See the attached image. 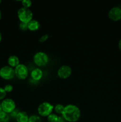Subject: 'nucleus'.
Segmentation results:
<instances>
[{
  "label": "nucleus",
  "mask_w": 121,
  "mask_h": 122,
  "mask_svg": "<svg viewBox=\"0 0 121 122\" xmlns=\"http://www.w3.org/2000/svg\"><path fill=\"white\" fill-rule=\"evenodd\" d=\"M1 0H0V4H1Z\"/></svg>",
  "instance_id": "cd10ccee"
},
{
  "label": "nucleus",
  "mask_w": 121,
  "mask_h": 122,
  "mask_svg": "<svg viewBox=\"0 0 121 122\" xmlns=\"http://www.w3.org/2000/svg\"><path fill=\"white\" fill-rule=\"evenodd\" d=\"M62 117L66 121L75 122L78 121L81 116V111L75 105L68 104L65 106L62 114Z\"/></svg>",
  "instance_id": "f257e3e1"
},
{
  "label": "nucleus",
  "mask_w": 121,
  "mask_h": 122,
  "mask_svg": "<svg viewBox=\"0 0 121 122\" xmlns=\"http://www.w3.org/2000/svg\"><path fill=\"white\" fill-rule=\"evenodd\" d=\"M29 116L25 112H20L17 115L15 119L17 122H27Z\"/></svg>",
  "instance_id": "ddd939ff"
},
{
  "label": "nucleus",
  "mask_w": 121,
  "mask_h": 122,
  "mask_svg": "<svg viewBox=\"0 0 121 122\" xmlns=\"http://www.w3.org/2000/svg\"><path fill=\"white\" fill-rule=\"evenodd\" d=\"M1 17H2V13H1V10H0V20L1 19Z\"/></svg>",
  "instance_id": "bb28decb"
},
{
  "label": "nucleus",
  "mask_w": 121,
  "mask_h": 122,
  "mask_svg": "<svg viewBox=\"0 0 121 122\" xmlns=\"http://www.w3.org/2000/svg\"><path fill=\"white\" fill-rule=\"evenodd\" d=\"M27 25H28V30L33 31V32L38 30L40 27V23L37 20H33V19L29 21Z\"/></svg>",
  "instance_id": "f8f14e48"
},
{
  "label": "nucleus",
  "mask_w": 121,
  "mask_h": 122,
  "mask_svg": "<svg viewBox=\"0 0 121 122\" xmlns=\"http://www.w3.org/2000/svg\"><path fill=\"white\" fill-rule=\"evenodd\" d=\"M2 111V107H1V104H0V112H1Z\"/></svg>",
  "instance_id": "a878e982"
},
{
  "label": "nucleus",
  "mask_w": 121,
  "mask_h": 122,
  "mask_svg": "<svg viewBox=\"0 0 121 122\" xmlns=\"http://www.w3.org/2000/svg\"><path fill=\"white\" fill-rule=\"evenodd\" d=\"M64 108H65V106H63L62 104H56L55 106L54 110L57 114H62L63 112H64Z\"/></svg>",
  "instance_id": "2eb2a0df"
},
{
  "label": "nucleus",
  "mask_w": 121,
  "mask_h": 122,
  "mask_svg": "<svg viewBox=\"0 0 121 122\" xmlns=\"http://www.w3.org/2000/svg\"><path fill=\"white\" fill-rule=\"evenodd\" d=\"M19 112H19V111L18 110V109L15 108V109L14 110V111H13V112H12L10 114H9V116H10L12 117L15 118V117H16L18 113H19Z\"/></svg>",
  "instance_id": "5701e85b"
},
{
  "label": "nucleus",
  "mask_w": 121,
  "mask_h": 122,
  "mask_svg": "<svg viewBox=\"0 0 121 122\" xmlns=\"http://www.w3.org/2000/svg\"><path fill=\"white\" fill-rule=\"evenodd\" d=\"M19 28L20 30L23 31H26L28 30V25L26 23L23 22H20V25H19Z\"/></svg>",
  "instance_id": "6ab92c4d"
},
{
  "label": "nucleus",
  "mask_w": 121,
  "mask_h": 122,
  "mask_svg": "<svg viewBox=\"0 0 121 122\" xmlns=\"http://www.w3.org/2000/svg\"><path fill=\"white\" fill-rule=\"evenodd\" d=\"M27 122H42V120L39 116L32 115L29 117Z\"/></svg>",
  "instance_id": "f3484780"
},
{
  "label": "nucleus",
  "mask_w": 121,
  "mask_h": 122,
  "mask_svg": "<svg viewBox=\"0 0 121 122\" xmlns=\"http://www.w3.org/2000/svg\"><path fill=\"white\" fill-rule=\"evenodd\" d=\"M33 62L39 67L46 66L49 62L48 56L44 52H37L33 56Z\"/></svg>",
  "instance_id": "20e7f679"
},
{
  "label": "nucleus",
  "mask_w": 121,
  "mask_h": 122,
  "mask_svg": "<svg viewBox=\"0 0 121 122\" xmlns=\"http://www.w3.org/2000/svg\"><path fill=\"white\" fill-rule=\"evenodd\" d=\"M108 17L114 21H119L121 19V8L119 7H114L109 10Z\"/></svg>",
  "instance_id": "1a4fd4ad"
},
{
  "label": "nucleus",
  "mask_w": 121,
  "mask_h": 122,
  "mask_svg": "<svg viewBox=\"0 0 121 122\" xmlns=\"http://www.w3.org/2000/svg\"><path fill=\"white\" fill-rule=\"evenodd\" d=\"M54 106L48 102H43L37 107V112L42 117H47L52 113Z\"/></svg>",
  "instance_id": "7ed1b4c3"
},
{
  "label": "nucleus",
  "mask_w": 121,
  "mask_h": 122,
  "mask_svg": "<svg viewBox=\"0 0 121 122\" xmlns=\"http://www.w3.org/2000/svg\"><path fill=\"white\" fill-rule=\"evenodd\" d=\"M58 77L60 79H67L72 74V69L68 65H63L59 68L57 71Z\"/></svg>",
  "instance_id": "6e6552de"
},
{
  "label": "nucleus",
  "mask_w": 121,
  "mask_h": 122,
  "mask_svg": "<svg viewBox=\"0 0 121 122\" xmlns=\"http://www.w3.org/2000/svg\"><path fill=\"white\" fill-rule=\"evenodd\" d=\"M1 104L2 111L7 114H10L16 108L15 102L14 100L11 98L4 99L2 101Z\"/></svg>",
  "instance_id": "0eeeda50"
},
{
  "label": "nucleus",
  "mask_w": 121,
  "mask_h": 122,
  "mask_svg": "<svg viewBox=\"0 0 121 122\" xmlns=\"http://www.w3.org/2000/svg\"><path fill=\"white\" fill-rule=\"evenodd\" d=\"M8 66L13 68H15L20 64V60L19 57L16 56H11L8 58Z\"/></svg>",
  "instance_id": "9b49d317"
},
{
  "label": "nucleus",
  "mask_w": 121,
  "mask_h": 122,
  "mask_svg": "<svg viewBox=\"0 0 121 122\" xmlns=\"http://www.w3.org/2000/svg\"><path fill=\"white\" fill-rule=\"evenodd\" d=\"M9 116L3 111L0 112V122H9Z\"/></svg>",
  "instance_id": "4468645a"
},
{
  "label": "nucleus",
  "mask_w": 121,
  "mask_h": 122,
  "mask_svg": "<svg viewBox=\"0 0 121 122\" xmlns=\"http://www.w3.org/2000/svg\"><path fill=\"white\" fill-rule=\"evenodd\" d=\"M3 88H4V89L5 90V91L7 93L11 92L13 89V86L10 84L6 85Z\"/></svg>",
  "instance_id": "412c9836"
},
{
  "label": "nucleus",
  "mask_w": 121,
  "mask_h": 122,
  "mask_svg": "<svg viewBox=\"0 0 121 122\" xmlns=\"http://www.w3.org/2000/svg\"><path fill=\"white\" fill-rule=\"evenodd\" d=\"M15 76L19 79L24 80L28 76V71L27 67L23 64H20L14 68Z\"/></svg>",
  "instance_id": "423d86ee"
},
{
  "label": "nucleus",
  "mask_w": 121,
  "mask_h": 122,
  "mask_svg": "<svg viewBox=\"0 0 121 122\" xmlns=\"http://www.w3.org/2000/svg\"><path fill=\"white\" fill-rule=\"evenodd\" d=\"M59 119V117L56 114L51 113L49 116L47 117V122H57Z\"/></svg>",
  "instance_id": "dca6fc26"
},
{
  "label": "nucleus",
  "mask_w": 121,
  "mask_h": 122,
  "mask_svg": "<svg viewBox=\"0 0 121 122\" xmlns=\"http://www.w3.org/2000/svg\"><path fill=\"white\" fill-rule=\"evenodd\" d=\"M31 77L34 81H38L42 79L43 76V71L39 68L33 69L31 72Z\"/></svg>",
  "instance_id": "9d476101"
},
{
  "label": "nucleus",
  "mask_w": 121,
  "mask_h": 122,
  "mask_svg": "<svg viewBox=\"0 0 121 122\" xmlns=\"http://www.w3.org/2000/svg\"><path fill=\"white\" fill-rule=\"evenodd\" d=\"M49 38V35H43V36H42L40 38H39V42L41 43L42 42H45V41L48 39Z\"/></svg>",
  "instance_id": "4be33fe9"
},
{
  "label": "nucleus",
  "mask_w": 121,
  "mask_h": 122,
  "mask_svg": "<svg viewBox=\"0 0 121 122\" xmlns=\"http://www.w3.org/2000/svg\"><path fill=\"white\" fill-rule=\"evenodd\" d=\"M6 95H7V92L5 91L4 88L0 87V100H4Z\"/></svg>",
  "instance_id": "aec40b11"
},
{
  "label": "nucleus",
  "mask_w": 121,
  "mask_h": 122,
  "mask_svg": "<svg viewBox=\"0 0 121 122\" xmlns=\"http://www.w3.org/2000/svg\"><path fill=\"white\" fill-rule=\"evenodd\" d=\"M17 16L20 22L28 23L29 21L33 20V13L29 8L21 7L18 10Z\"/></svg>",
  "instance_id": "f03ea898"
},
{
  "label": "nucleus",
  "mask_w": 121,
  "mask_h": 122,
  "mask_svg": "<svg viewBox=\"0 0 121 122\" xmlns=\"http://www.w3.org/2000/svg\"><path fill=\"white\" fill-rule=\"evenodd\" d=\"M15 76L14 69L9 66H5L0 69V77L5 80H11Z\"/></svg>",
  "instance_id": "39448f33"
},
{
  "label": "nucleus",
  "mask_w": 121,
  "mask_h": 122,
  "mask_svg": "<svg viewBox=\"0 0 121 122\" xmlns=\"http://www.w3.org/2000/svg\"><path fill=\"white\" fill-rule=\"evenodd\" d=\"M118 48H119V50L121 51V39H120L119 41V43H118Z\"/></svg>",
  "instance_id": "b1692460"
},
{
  "label": "nucleus",
  "mask_w": 121,
  "mask_h": 122,
  "mask_svg": "<svg viewBox=\"0 0 121 122\" xmlns=\"http://www.w3.org/2000/svg\"><path fill=\"white\" fill-rule=\"evenodd\" d=\"M1 40H2V35H1V32H0V42H1Z\"/></svg>",
  "instance_id": "393cba45"
},
{
  "label": "nucleus",
  "mask_w": 121,
  "mask_h": 122,
  "mask_svg": "<svg viewBox=\"0 0 121 122\" xmlns=\"http://www.w3.org/2000/svg\"><path fill=\"white\" fill-rule=\"evenodd\" d=\"M21 4H22L23 7L26 8H29V7H31L32 4V2L30 0H23L21 1Z\"/></svg>",
  "instance_id": "a211bd4d"
}]
</instances>
